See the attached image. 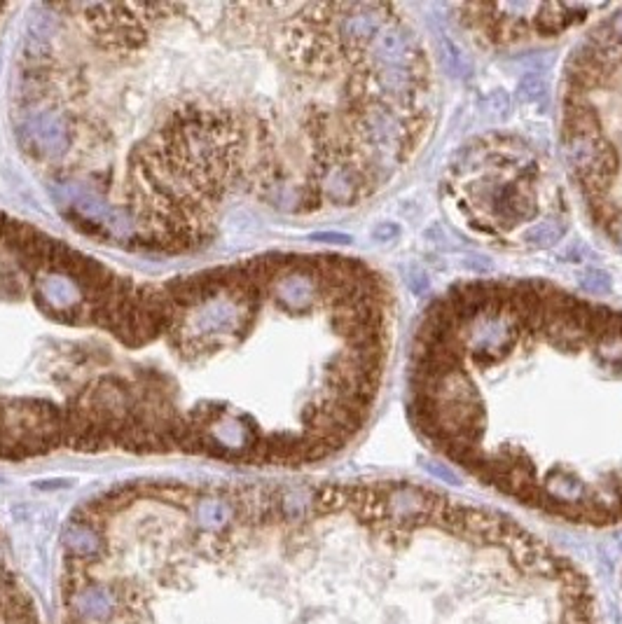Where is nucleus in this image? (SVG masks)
<instances>
[{"instance_id":"7ed1b4c3","label":"nucleus","mask_w":622,"mask_h":624,"mask_svg":"<svg viewBox=\"0 0 622 624\" xmlns=\"http://www.w3.org/2000/svg\"><path fill=\"white\" fill-rule=\"evenodd\" d=\"M440 192L475 239L503 250H536L566 232L559 169L527 136L487 131L465 141L442 171Z\"/></svg>"},{"instance_id":"39448f33","label":"nucleus","mask_w":622,"mask_h":624,"mask_svg":"<svg viewBox=\"0 0 622 624\" xmlns=\"http://www.w3.org/2000/svg\"><path fill=\"white\" fill-rule=\"evenodd\" d=\"M23 131H28V136L33 138V145H36L38 150L49 152V154L63 152L70 141L65 120L59 117V115H52V112L40 115V117L33 120L28 129H23Z\"/></svg>"},{"instance_id":"f257e3e1","label":"nucleus","mask_w":622,"mask_h":624,"mask_svg":"<svg viewBox=\"0 0 622 624\" xmlns=\"http://www.w3.org/2000/svg\"><path fill=\"white\" fill-rule=\"evenodd\" d=\"M407 414L440 458L510 503L622 524V307L543 278H468L423 309Z\"/></svg>"},{"instance_id":"f03ea898","label":"nucleus","mask_w":622,"mask_h":624,"mask_svg":"<svg viewBox=\"0 0 622 624\" xmlns=\"http://www.w3.org/2000/svg\"><path fill=\"white\" fill-rule=\"evenodd\" d=\"M288 624H603L585 571L517 519L428 484L269 489Z\"/></svg>"},{"instance_id":"20e7f679","label":"nucleus","mask_w":622,"mask_h":624,"mask_svg":"<svg viewBox=\"0 0 622 624\" xmlns=\"http://www.w3.org/2000/svg\"><path fill=\"white\" fill-rule=\"evenodd\" d=\"M603 5H454L456 23L482 49H517L562 40L599 19Z\"/></svg>"}]
</instances>
